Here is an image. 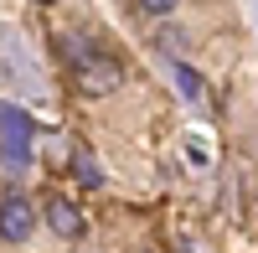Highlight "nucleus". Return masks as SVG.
I'll use <instances>...</instances> for the list:
<instances>
[{
    "label": "nucleus",
    "mask_w": 258,
    "mask_h": 253,
    "mask_svg": "<svg viewBox=\"0 0 258 253\" xmlns=\"http://www.w3.org/2000/svg\"><path fill=\"white\" fill-rule=\"evenodd\" d=\"M68 52H73V68H78V88H83V93H114L119 83H124L119 57L98 52V47H83V41H73Z\"/></svg>",
    "instance_id": "obj_1"
},
{
    "label": "nucleus",
    "mask_w": 258,
    "mask_h": 253,
    "mask_svg": "<svg viewBox=\"0 0 258 253\" xmlns=\"http://www.w3.org/2000/svg\"><path fill=\"white\" fill-rule=\"evenodd\" d=\"M31 114L26 109H0V155H6L11 165H31Z\"/></svg>",
    "instance_id": "obj_2"
},
{
    "label": "nucleus",
    "mask_w": 258,
    "mask_h": 253,
    "mask_svg": "<svg viewBox=\"0 0 258 253\" xmlns=\"http://www.w3.org/2000/svg\"><path fill=\"white\" fill-rule=\"evenodd\" d=\"M36 233V212L26 197H6L0 202V243H26Z\"/></svg>",
    "instance_id": "obj_3"
},
{
    "label": "nucleus",
    "mask_w": 258,
    "mask_h": 253,
    "mask_svg": "<svg viewBox=\"0 0 258 253\" xmlns=\"http://www.w3.org/2000/svg\"><path fill=\"white\" fill-rule=\"evenodd\" d=\"M47 227H52L57 238H83V212H78L73 202L52 197V202H47Z\"/></svg>",
    "instance_id": "obj_4"
},
{
    "label": "nucleus",
    "mask_w": 258,
    "mask_h": 253,
    "mask_svg": "<svg viewBox=\"0 0 258 253\" xmlns=\"http://www.w3.org/2000/svg\"><path fill=\"white\" fill-rule=\"evenodd\" d=\"M73 176H78L83 186H98V181H103V171H98L93 150H78V155H73Z\"/></svg>",
    "instance_id": "obj_5"
},
{
    "label": "nucleus",
    "mask_w": 258,
    "mask_h": 253,
    "mask_svg": "<svg viewBox=\"0 0 258 253\" xmlns=\"http://www.w3.org/2000/svg\"><path fill=\"white\" fill-rule=\"evenodd\" d=\"M176 83H181V93H186V98H202V73H197V68L176 62Z\"/></svg>",
    "instance_id": "obj_6"
},
{
    "label": "nucleus",
    "mask_w": 258,
    "mask_h": 253,
    "mask_svg": "<svg viewBox=\"0 0 258 253\" xmlns=\"http://www.w3.org/2000/svg\"><path fill=\"white\" fill-rule=\"evenodd\" d=\"M140 6H145V11H155V16H165L170 6H176V0H140Z\"/></svg>",
    "instance_id": "obj_7"
}]
</instances>
